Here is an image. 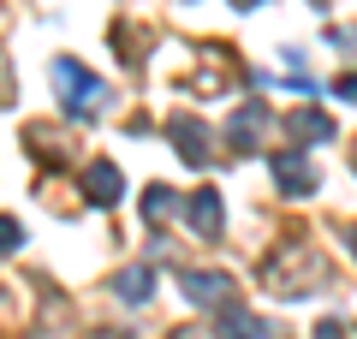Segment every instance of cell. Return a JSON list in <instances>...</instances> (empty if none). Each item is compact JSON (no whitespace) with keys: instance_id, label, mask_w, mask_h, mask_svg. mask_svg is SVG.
<instances>
[{"instance_id":"cell-1","label":"cell","mask_w":357,"mask_h":339,"mask_svg":"<svg viewBox=\"0 0 357 339\" xmlns=\"http://www.w3.org/2000/svg\"><path fill=\"white\" fill-rule=\"evenodd\" d=\"M54 84H60V96H66V113H72V119H89V113L102 107V96H107V89L96 84V77H89L77 60H54Z\"/></svg>"},{"instance_id":"cell-2","label":"cell","mask_w":357,"mask_h":339,"mask_svg":"<svg viewBox=\"0 0 357 339\" xmlns=\"http://www.w3.org/2000/svg\"><path fill=\"white\" fill-rule=\"evenodd\" d=\"M268 167H274V179H280L286 197H310V190H316V167H310L304 149H280Z\"/></svg>"},{"instance_id":"cell-3","label":"cell","mask_w":357,"mask_h":339,"mask_svg":"<svg viewBox=\"0 0 357 339\" xmlns=\"http://www.w3.org/2000/svg\"><path fill=\"white\" fill-rule=\"evenodd\" d=\"M84 190H89V202H96V209H107V202H119L126 179H119V167H114V161H96V167L84 173Z\"/></svg>"},{"instance_id":"cell-4","label":"cell","mask_w":357,"mask_h":339,"mask_svg":"<svg viewBox=\"0 0 357 339\" xmlns=\"http://www.w3.org/2000/svg\"><path fill=\"white\" fill-rule=\"evenodd\" d=\"M220 339H268V327L256 322L250 310H238V303H220V322H215Z\"/></svg>"},{"instance_id":"cell-5","label":"cell","mask_w":357,"mask_h":339,"mask_svg":"<svg viewBox=\"0 0 357 339\" xmlns=\"http://www.w3.org/2000/svg\"><path fill=\"white\" fill-rule=\"evenodd\" d=\"M167 131L178 137V155H185L191 167L208 161V149H203V126H197V119H167Z\"/></svg>"},{"instance_id":"cell-6","label":"cell","mask_w":357,"mask_h":339,"mask_svg":"<svg viewBox=\"0 0 357 339\" xmlns=\"http://www.w3.org/2000/svg\"><path fill=\"white\" fill-rule=\"evenodd\" d=\"M191 226L203 232V239L220 232V197H215V190H197V197H191Z\"/></svg>"},{"instance_id":"cell-7","label":"cell","mask_w":357,"mask_h":339,"mask_svg":"<svg viewBox=\"0 0 357 339\" xmlns=\"http://www.w3.org/2000/svg\"><path fill=\"white\" fill-rule=\"evenodd\" d=\"M185 298L191 303H227V280L220 274H185Z\"/></svg>"},{"instance_id":"cell-8","label":"cell","mask_w":357,"mask_h":339,"mask_svg":"<svg viewBox=\"0 0 357 339\" xmlns=\"http://www.w3.org/2000/svg\"><path fill=\"white\" fill-rule=\"evenodd\" d=\"M256 126H268V113H262V107H256V101H250V107H244L238 119H232V126H227V137L238 143V149H256Z\"/></svg>"},{"instance_id":"cell-9","label":"cell","mask_w":357,"mask_h":339,"mask_svg":"<svg viewBox=\"0 0 357 339\" xmlns=\"http://www.w3.org/2000/svg\"><path fill=\"white\" fill-rule=\"evenodd\" d=\"M292 137H333V119L316 113V107H304V113H292Z\"/></svg>"},{"instance_id":"cell-10","label":"cell","mask_w":357,"mask_h":339,"mask_svg":"<svg viewBox=\"0 0 357 339\" xmlns=\"http://www.w3.org/2000/svg\"><path fill=\"white\" fill-rule=\"evenodd\" d=\"M173 209H178V197H173V190H167V185H155L149 197H143V214H149V220H167V214H173Z\"/></svg>"},{"instance_id":"cell-11","label":"cell","mask_w":357,"mask_h":339,"mask_svg":"<svg viewBox=\"0 0 357 339\" xmlns=\"http://www.w3.org/2000/svg\"><path fill=\"white\" fill-rule=\"evenodd\" d=\"M119 292H126V303H143V298H149V274H143V268H131V274L119 280Z\"/></svg>"},{"instance_id":"cell-12","label":"cell","mask_w":357,"mask_h":339,"mask_svg":"<svg viewBox=\"0 0 357 339\" xmlns=\"http://www.w3.org/2000/svg\"><path fill=\"white\" fill-rule=\"evenodd\" d=\"M340 96H345V101H357V72H351V77H340Z\"/></svg>"},{"instance_id":"cell-13","label":"cell","mask_w":357,"mask_h":339,"mask_svg":"<svg viewBox=\"0 0 357 339\" xmlns=\"http://www.w3.org/2000/svg\"><path fill=\"white\" fill-rule=\"evenodd\" d=\"M232 6H256V0H232Z\"/></svg>"},{"instance_id":"cell-14","label":"cell","mask_w":357,"mask_h":339,"mask_svg":"<svg viewBox=\"0 0 357 339\" xmlns=\"http://www.w3.org/2000/svg\"><path fill=\"white\" fill-rule=\"evenodd\" d=\"M351 256H357V232H351Z\"/></svg>"},{"instance_id":"cell-15","label":"cell","mask_w":357,"mask_h":339,"mask_svg":"<svg viewBox=\"0 0 357 339\" xmlns=\"http://www.w3.org/2000/svg\"><path fill=\"white\" fill-rule=\"evenodd\" d=\"M351 167H357V155H351Z\"/></svg>"}]
</instances>
